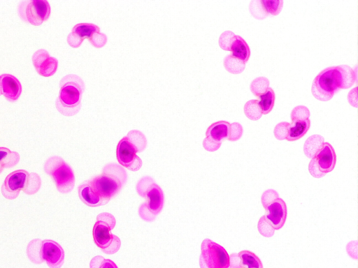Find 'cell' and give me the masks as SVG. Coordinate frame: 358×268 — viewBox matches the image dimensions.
<instances>
[{"label": "cell", "mask_w": 358, "mask_h": 268, "mask_svg": "<svg viewBox=\"0 0 358 268\" xmlns=\"http://www.w3.org/2000/svg\"><path fill=\"white\" fill-rule=\"evenodd\" d=\"M250 12L254 17L259 20H262L268 15L262 5L261 1H252L250 4Z\"/></svg>", "instance_id": "1f68e13d"}, {"label": "cell", "mask_w": 358, "mask_h": 268, "mask_svg": "<svg viewBox=\"0 0 358 268\" xmlns=\"http://www.w3.org/2000/svg\"><path fill=\"white\" fill-rule=\"evenodd\" d=\"M59 88L56 108L66 117L76 114L81 107L82 94L85 90L83 80L77 75L69 74L61 79Z\"/></svg>", "instance_id": "7a4b0ae2"}, {"label": "cell", "mask_w": 358, "mask_h": 268, "mask_svg": "<svg viewBox=\"0 0 358 268\" xmlns=\"http://www.w3.org/2000/svg\"><path fill=\"white\" fill-rule=\"evenodd\" d=\"M324 144V137L320 135L310 136L305 142L303 150L306 156L313 158Z\"/></svg>", "instance_id": "cb8c5ba5"}, {"label": "cell", "mask_w": 358, "mask_h": 268, "mask_svg": "<svg viewBox=\"0 0 358 268\" xmlns=\"http://www.w3.org/2000/svg\"><path fill=\"white\" fill-rule=\"evenodd\" d=\"M341 85V89H348L352 87L357 80V71L347 65L336 66Z\"/></svg>", "instance_id": "44dd1931"}, {"label": "cell", "mask_w": 358, "mask_h": 268, "mask_svg": "<svg viewBox=\"0 0 358 268\" xmlns=\"http://www.w3.org/2000/svg\"><path fill=\"white\" fill-rule=\"evenodd\" d=\"M339 89L341 85L336 66L327 68L319 73L311 87L313 96L321 101L331 100Z\"/></svg>", "instance_id": "9c48e42d"}, {"label": "cell", "mask_w": 358, "mask_h": 268, "mask_svg": "<svg viewBox=\"0 0 358 268\" xmlns=\"http://www.w3.org/2000/svg\"><path fill=\"white\" fill-rule=\"evenodd\" d=\"M310 111L308 107L304 105H298L295 107L291 112L290 117L292 121H304L309 118Z\"/></svg>", "instance_id": "4dcf8cb0"}, {"label": "cell", "mask_w": 358, "mask_h": 268, "mask_svg": "<svg viewBox=\"0 0 358 268\" xmlns=\"http://www.w3.org/2000/svg\"><path fill=\"white\" fill-rule=\"evenodd\" d=\"M243 134V127L237 122H234L230 124L229 135L228 140L236 141L241 138Z\"/></svg>", "instance_id": "d590c367"}, {"label": "cell", "mask_w": 358, "mask_h": 268, "mask_svg": "<svg viewBox=\"0 0 358 268\" xmlns=\"http://www.w3.org/2000/svg\"><path fill=\"white\" fill-rule=\"evenodd\" d=\"M259 106L262 110V114H268L273 109L275 103V93L272 88L268 87L266 91L259 96Z\"/></svg>", "instance_id": "d4e9b609"}, {"label": "cell", "mask_w": 358, "mask_h": 268, "mask_svg": "<svg viewBox=\"0 0 358 268\" xmlns=\"http://www.w3.org/2000/svg\"><path fill=\"white\" fill-rule=\"evenodd\" d=\"M44 170L55 181L58 191L70 193L75 186V176L71 168L58 156L48 158L44 163Z\"/></svg>", "instance_id": "ba28073f"}, {"label": "cell", "mask_w": 358, "mask_h": 268, "mask_svg": "<svg viewBox=\"0 0 358 268\" xmlns=\"http://www.w3.org/2000/svg\"><path fill=\"white\" fill-rule=\"evenodd\" d=\"M87 181L99 195L108 202L126 184L127 173L122 166L110 163L103 168L101 174Z\"/></svg>", "instance_id": "6da1fadb"}, {"label": "cell", "mask_w": 358, "mask_h": 268, "mask_svg": "<svg viewBox=\"0 0 358 268\" xmlns=\"http://www.w3.org/2000/svg\"><path fill=\"white\" fill-rule=\"evenodd\" d=\"M230 124L226 121L213 123L206 131V137L203 140V147L208 151H215L221 146L224 139L229 135Z\"/></svg>", "instance_id": "4fadbf2b"}, {"label": "cell", "mask_w": 358, "mask_h": 268, "mask_svg": "<svg viewBox=\"0 0 358 268\" xmlns=\"http://www.w3.org/2000/svg\"><path fill=\"white\" fill-rule=\"evenodd\" d=\"M310 126V121L309 119L304 121H292L289 127V133L286 140L289 142L299 140L305 135Z\"/></svg>", "instance_id": "7402d4cb"}, {"label": "cell", "mask_w": 358, "mask_h": 268, "mask_svg": "<svg viewBox=\"0 0 358 268\" xmlns=\"http://www.w3.org/2000/svg\"><path fill=\"white\" fill-rule=\"evenodd\" d=\"M100 32L98 26L92 23H79L76 24L67 36L68 44L73 48L80 46L85 38L91 43L96 34Z\"/></svg>", "instance_id": "9a60e30c"}, {"label": "cell", "mask_w": 358, "mask_h": 268, "mask_svg": "<svg viewBox=\"0 0 358 268\" xmlns=\"http://www.w3.org/2000/svg\"><path fill=\"white\" fill-rule=\"evenodd\" d=\"M31 59L36 70L40 75L50 77L56 73L58 61L51 57L45 50L40 49L36 51Z\"/></svg>", "instance_id": "2e32d148"}, {"label": "cell", "mask_w": 358, "mask_h": 268, "mask_svg": "<svg viewBox=\"0 0 358 268\" xmlns=\"http://www.w3.org/2000/svg\"><path fill=\"white\" fill-rule=\"evenodd\" d=\"M146 145L147 140L142 132L137 130L130 131L117 145L116 156L118 163L130 171H138L143 162L137 153L144 151Z\"/></svg>", "instance_id": "3957f363"}, {"label": "cell", "mask_w": 358, "mask_h": 268, "mask_svg": "<svg viewBox=\"0 0 358 268\" xmlns=\"http://www.w3.org/2000/svg\"><path fill=\"white\" fill-rule=\"evenodd\" d=\"M20 161V155L17 151L6 147H0V174L5 168H11Z\"/></svg>", "instance_id": "603a6c76"}, {"label": "cell", "mask_w": 358, "mask_h": 268, "mask_svg": "<svg viewBox=\"0 0 358 268\" xmlns=\"http://www.w3.org/2000/svg\"><path fill=\"white\" fill-rule=\"evenodd\" d=\"M90 268H118L110 259H105L101 255L94 257L90 263Z\"/></svg>", "instance_id": "f546056e"}, {"label": "cell", "mask_w": 358, "mask_h": 268, "mask_svg": "<svg viewBox=\"0 0 358 268\" xmlns=\"http://www.w3.org/2000/svg\"><path fill=\"white\" fill-rule=\"evenodd\" d=\"M18 13L25 22L39 26L49 18L50 6L45 0L24 1L19 5Z\"/></svg>", "instance_id": "8fae6325"}, {"label": "cell", "mask_w": 358, "mask_h": 268, "mask_svg": "<svg viewBox=\"0 0 358 268\" xmlns=\"http://www.w3.org/2000/svg\"><path fill=\"white\" fill-rule=\"evenodd\" d=\"M137 193L145 199L138 208V214L141 219L151 222L155 219L164 205V193L162 188L150 176L140 179L136 185Z\"/></svg>", "instance_id": "277c9868"}, {"label": "cell", "mask_w": 358, "mask_h": 268, "mask_svg": "<svg viewBox=\"0 0 358 268\" xmlns=\"http://www.w3.org/2000/svg\"><path fill=\"white\" fill-rule=\"evenodd\" d=\"M269 81L265 77H259L253 80L250 84V89L254 96L259 97L268 89Z\"/></svg>", "instance_id": "83f0119b"}, {"label": "cell", "mask_w": 358, "mask_h": 268, "mask_svg": "<svg viewBox=\"0 0 358 268\" xmlns=\"http://www.w3.org/2000/svg\"><path fill=\"white\" fill-rule=\"evenodd\" d=\"M289 126L290 124L287 121L278 123L273 131L275 137L278 140L286 139L288 135Z\"/></svg>", "instance_id": "836d02e7"}, {"label": "cell", "mask_w": 358, "mask_h": 268, "mask_svg": "<svg viewBox=\"0 0 358 268\" xmlns=\"http://www.w3.org/2000/svg\"><path fill=\"white\" fill-rule=\"evenodd\" d=\"M261 3L268 14L278 15L282 8L283 1L262 0Z\"/></svg>", "instance_id": "f1b7e54d"}, {"label": "cell", "mask_w": 358, "mask_h": 268, "mask_svg": "<svg viewBox=\"0 0 358 268\" xmlns=\"http://www.w3.org/2000/svg\"><path fill=\"white\" fill-rule=\"evenodd\" d=\"M27 254L32 262L41 264L45 261L50 268H61L64 261V249L51 239L31 240L28 244Z\"/></svg>", "instance_id": "8992f818"}, {"label": "cell", "mask_w": 358, "mask_h": 268, "mask_svg": "<svg viewBox=\"0 0 358 268\" xmlns=\"http://www.w3.org/2000/svg\"><path fill=\"white\" fill-rule=\"evenodd\" d=\"M243 111L245 115L252 121H257L262 116L257 100H250L246 102L244 105Z\"/></svg>", "instance_id": "4316f807"}, {"label": "cell", "mask_w": 358, "mask_h": 268, "mask_svg": "<svg viewBox=\"0 0 358 268\" xmlns=\"http://www.w3.org/2000/svg\"><path fill=\"white\" fill-rule=\"evenodd\" d=\"M336 162V155L332 145L324 142L321 149L309 163V172L315 178H321L334 170Z\"/></svg>", "instance_id": "7c38bea8"}, {"label": "cell", "mask_w": 358, "mask_h": 268, "mask_svg": "<svg viewBox=\"0 0 358 268\" xmlns=\"http://www.w3.org/2000/svg\"><path fill=\"white\" fill-rule=\"evenodd\" d=\"M235 34L231 31H225L221 34L219 38L220 47L226 51H230L231 45L234 39Z\"/></svg>", "instance_id": "d6a6232c"}, {"label": "cell", "mask_w": 358, "mask_h": 268, "mask_svg": "<svg viewBox=\"0 0 358 268\" xmlns=\"http://www.w3.org/2000/svg\"><path fill=\"white\" fill-rule=\"evenodd\" d=\"M264 215L266 221L275 229L280 230L284 225L287 218V205L279 197L267 204L264 207Z\"/></svg>", "instance_id": "5bb4252c"}, {"label": "cell", "mask_w": 358, "mask_h": 268, "mask_svg": "<svg viewBox=\"0 0 358 268\" xmlns=\"http://www.w3.org/2000/svg\"><path fill=\"white\" fill-rule=\"evenodd\" d=\"M231 268H263L261 260L254 253L244 250L229 255Z\"/></svg>", "instance_id": "ac0fdd59"}, {"label": "cell", "mask_w": 358, "mask_h": 268, "mask_svg": "<svg viewBox=\"0 0 358 268\" xmlns=\"http://www.w3.org/2000/svg\"><path fill=\"white\" fill-rule=\"evenodd\" d=\"M258 230L262 236L270 237L274 234V228L266 221L262 216L257 224Z\"/></svg>", "instance_id": "e575fe53"}, {"label": "cell", "mask_w": 358, "mask_h": 268, "mask_svg": "<svg viewBox=\"0 0 358 268\" xmlns=\"http://www.w3.org/2000/svg\"><path fill=\"white\" fill-rule=\"evenodd\" d=\"M231 54L246 63L250 56V50L248 43L240 36L235 35L234 39L231 45Z\"/></svg>", "instance_id": "ffe728a7"}, {"label": "cell", "mask_w": 358, "mask_h": 268, "mask_svg": "<svg viewBox=\"0 0 358 268\" xmlns=\"http://www.w3.org/2000/svg\"><path fill=\"white\" fill-rule=\"evenodd\" d=\"M223 65L224 68L232 74L241 73L245 68V63L233 57L231 54L224 57Z\"/></svg>", "instance_id": "484cf974"}, {"label": "cell", "mask_w": 358, "mask_h": 268, "mask_svg": "<svg viewBox=\"0 0 358 268\" xmlns=\"http://www.w3.org/2000/svg\"><path fill=\"white\" fill-rule=\"evenodd\" d=\"M78 190L80 199L84 204L89 207H96L108 203L92 188L88 181L82 183L78 186Z\"/></svg>", "instance_id": "d6986e66"}, {"label": "cell", "mask_w": 358, "mask_h": 268, "mask_svg": "<svg viewBox=\"0 0 358 268\" xmlns=\"http://www.w3.org/2000/svg\"><path fill=\"white\" fill-rule=\"evenodd\" d=\"M277 198H278V194L273 189L266 190L262 196V204L263 207H264L267 204Z\"/></svg>", "instance_id": "8d00e7d4"}, {"label": "cell", "mask_w": 358, "mask_h": 268, "mask_svg": "<svg viewBox=\"0 0 358 268\" xmlns=\"http://www.w3.org/2000/svg\"><path fill=\"white\" fill-rule=\"evenodd\" d=\"M21 92V84L15 76L10 74L0 75V95H3L9 101H15Z\"/></svg>", "instance_id": "e0dca14e"}, {"label": "cell", "mask_w": 358, "mask_h": 268, "mask_svg": "<svg viewBox=\"0 0 358 268\" xmlns=\"http://www.w3.org/2000/svg\"><path fill=\"white\" fill-rule=\"evenodd\" d=\"M200 268H231L229 255L225 248L210 239L201 245Z\"/></svg>", "instance_id": "30bf717a"}, {"label": "cell", "mask_w": 358, "mask_h": 268, "mask_svg": "<svg viewBox=\"0 0 358 268\" xmlns=\"http://www.w3.org/2000/svg\"><path fill=\"white\" fill-rule=\"evenodd\" d=\"M41 185V177L37 173L17 170L7 175L1 185V192L6 199L13 200L18 197L20 191L29 195L35 194Z\"/></svg>", "instance_id": "5b68a950"}, {"label": "cell", "mask_w": 358, "mask_h": 268, "mask_svg": "<svg viewBox=\"0 0 358 268\" xmlns=\"http://www.w3.org/2000/svg\"><path fill=\"white\" fill-rule=\"evenodd\" d=\"M115 223L116 221L113 214L103 212L96 216V221L93 227L94 242L106 254L117 253L121 246L120 238L111 232Z\"/></svg>", "instance_id": "52a82bcc"}]
</instances>
